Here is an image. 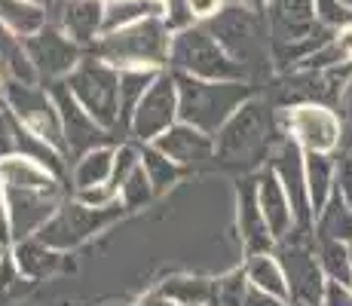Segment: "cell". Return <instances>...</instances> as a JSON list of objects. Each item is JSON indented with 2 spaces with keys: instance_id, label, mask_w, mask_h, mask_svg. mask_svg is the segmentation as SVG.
I'll return each instance as SVG.
<instances>
[{
  "instance_id": "1",
  "label": "cell",
  "mask_w": 352,
  "mask_h": 306,
  "mask_svg": "<svg viewBox=\"0 0 352 306\" xmlns=\"http://www.w3.org/2000/svg\"><path fill=\"white\" fill-rule=\"evenodd\" d=\"M181 95V120L218 135V129L252 98V86L245 80H202L190 74H175Z\"/></svg>"
},
{
  "instance_id": "2",
  "label": "cell",
  "mask_w": 352,
  "mask_h": 306,
  "mask_svg": "<svg viewBox=\"0 0 352 306\" xmlns=\"http://www.w3.org/2000/svg\"><path fill=\"white\" fill-rule=\"evenodd\" d=\"M172 50V31L162 19H144L129 28L107 31L92 43V56L111 61L113 67H162L168 65Z\"/></svg>"
},
{
  "instance_id": "3",
  "label": "cell",
  "mask_w": 352,
  "mask_h": 306,
  "mask_svg": "<svg viewBox=\"0 0 352 306\" xmlns=\"http://www.w3.org/2000/svg\"><path fill=\"white\" fill-rule=\"evenodd\" d=\"M273 120L267 113V105L257 98H248L214 135V156L230 166L252 168L273 156Z\"/></svg>"
},
{
  "instance_id": "4",
  "label": "cell",
  "mask_w": 352,
  "mask_h": 306,
  "mask_svg": "<svg viewBox=\"0 0 352 306\" xmlns=\"http://www.w3.org/2000/svg\"><path fill=\"white\" fill-rule=\"evenodd\" d=\"M168 71L202 80H245V67L218 43L208 25H190V28L172 34Z\"/></svg>"
},
{
  "instance_id": "5",
  "label": "cell",
  "mask_w": 352,
  "mask_h": 306,
  "mask_svg": "<svg viewBox=\"0 0 352 306\" xmlns=\"http://www.w3.org/2000/svg\"><path fill=\"white\" fill-rule=\"evenodd\" d=\"M67 89L74 98L86 107L104 129L123 126V111H120V71L111 61L98 56H83L77 67L65 77Z\"/></svg>"
},
{
  "instance_id": "6",
  "label": "cell",
  "mask_w": 352,
  "mask_h": 306,
  "mask_svg": "<svg viewBox=\"0 0 352 306\" xmlns=\"http://www.w3.org/2000/svg\"><path fill=\"white\" fill-rule=\"evenodd\" d=\"M276 254H279L282 267L288 276V294L294 306H319L324 294V276L319 254H316V233L313 230L297 227L291 236L276 242Z\"/></svg>"
},
{
  "instance_id": "7",
  "label": "cell",
  "mask_w": 352,
  "mask_h": 306,
  "mask_svg": "<svg viewBox=\"0 0 352 306\" xmlns=\"http://www.w3.org/2000/svg\"><path fill=\"white\" fill-rule=\"evenodd\" d=\"M3 105L10 113L22 122L28 132L40 135L43 141L56 144L65 151V132H62V117H58V105L50 89L40 83H19V80H6L3 92H0Z\"/></svg>"
},
{
  "instance_id": "8",
  "label": "cell",
  "mask_w": 352,
  "mask_h": 306,
  "mask_svg": "<svg viewBox=\"0 0 352 306\" xmlns=\"http://www.w3.org/2000/svg\"><path fill=\"white\" fill-rule=\"evenodd\" d=\"M282 132L307 153H334L343 144V120L331 105L300 101L282 111Z\"/></svg>"
},
{
  "instance_id": "9",
  "label": "cell",
  "mask_w": 352,
  "mask_h": 306,
  "mask_svg": "<svg viewBox=\"0 0 352 306\" xmlns=\"http://www.w3.org/2000/svg\"><path fill=\"white\" fill-rule=\"evenodd\" d=\"M178 120H181L178 80H175V71H160V77L151 83L144 98L135 105L126 129L135 138V144H151Z\"/></svg>"
},
{
  "instance_id": "10",
  "label": "cell",
  "mask_w": 352,
  "mask_h": 306,
  "mask_svg": "<svg viewBox=\"0 0 352 306\" xmlns=\"http://www.w3.org/2000/svg\"><path fill=\"white\" fill-rule=\"evenodd\" d=\"M117 212H126V208L123 206H117V208H89L77 199H67V202L58 206V212L50 217V223H46L37 236L46 245H52V248L71 251V248H77V245H83L86 239H92L98 230H104L107 223L113 221Z\"/></svg>"
},
{
  "instance_id": "11",
  "label": "cell",
  "mask_w": 352,
  "mask_h": 306,
  "mask_svg": "<svg viewBox=\"0 0 352 306\" xmlns=\"http://www.w3.org/2000/svg\"><path fill=\"white\" fill-rule=\"evenodd\" d=\"M208 31L218 37V43L239 61L248 71V65H254L257 58L267 52V37H263L261 19L257 10L236 3L230 10H221L214 19H208Z\"/></svg>"
},
{
  "instance_id": "12",
  "label": "cell",
  "mask_w": 352,
  "mask_h": 306,
  "mask_svg": "<svg viewBox=\"0 0 352 306\" xmlns=\"http://www.w3.org/2000/svg\"><path fill=\"white\" fill-rule=\"evenodd\" d=\"M25 46H28V56L34 61V71H37L40 83L65 80L83 61V43H77L71 34L52 22L25 40Z\"/></svg>"
},
{
  "instance_id": "13",
  "label": "cell",
  "mask_w": 352,
  "mask_h": 306,
  "mask_svg": "<svg viewBox=\"0 0 352 306\" xmlns=\"http://www.w3.org/2000/svg\"><path fill=\"white\" fill-rule=\"evenodd\" d=\"M50 92L58 105V117H62V132H65V153L67 156L77 160L80 153L92 151V147L107 144L111 129L101 126V122L92 117L77 98H74V92L67 89L65 80H56V83L50 86Z\"/></svg>"
},
{
  "instance_id": "14",
  "label": "cell",
  "mask_w": 352,
  "mask_h": 306,
  "mask_svg": "<svg viewBox=\"0 0 352 306\" xmlns=\"http://www.w3.org/2000/svg\"><path fill=\"white\" fill-rule=\"evenodd\" d=\"M270 168L285 187L291 206H294V217L300 230H313V206H309V190H307V162H303V147L291 141L288 135L276 144Z\"/></svg>"
},
{
  "instance_id": "15",
  "label": "cell",
  "mask_w": 352,
  "mask_h": 306,
  "mask_svg": "<svg viewBox=\"0 0 352 306\" xmlns=\"http://www.w3.org/2000/svg\"><path fill=\"white\" fill-rule=\"evenodd\" d=\"M46 16L77 43L92 46L104 31V0H46Z\"/></svg>"
},
{
  "instance_id": "16",
  "label": "cell",
  "mask_w": 352,
  "mask_h": 306,
  "mask_svg": "<svg viewBox=\"0 0 352 306\" xmlns=\"http://www.w3.org/2000/svg\"><path fill=\"white\" fill-rule=\"evenodd\" d=\"M6 202L12 217V242H16L37 236L65 199L62 193H46V190H6Z\"/></svg>"
},
{
  "instance_id": "17",
  "label": "cell",
  "mask_w": 352,
  "mask_h": 306,
  "mask_svg": "<svg viewBox=\"0 0 352 306\" xmlns=\"http://www.w3.org/2000/svg\"><path fill=\"white\" fill-rule=\"evenodd\" d=\"M236 230H239V242L248 254H261V251L276 248V236L270 230L267 217L257 202V181H242L236 190Z\"/></svg>"
},
{
  "instance_id": "18",
  "label": "cell",
  "mask_w": 352,
  "mask_h": 306,
  "mask_svg": "<svg viewBox=\"0 0 352 306\" xmlns=\"http://www.w3.org/2000/svg\"><path fill=\"white\" fill-rule=\"evenodd\" d=\"M153 147H160L168 160H175L178 166H199L208 156H214V135L202 132V129L190 126V122L178 120L175 126H168L157 141H151Z\"/></svg>"
},
{
  "instance_id": "19",
  "label": "cell",
  "mask_w": 352,
  "mask_h": 306,
  "mask_svg": "<svg viewBox=\"0 0 352 306\" xmlns=\"http://www.w3.org/2000/svg\"><path fill=\"white\" fill-rule=\"evenodd\" d=\"M257 202H261V212L267 217L270 230H273L276 242L285 239L297 230V217H294V206H291L285 187H282V181L276 178L273 168H263L261 175H257Z\"/></svg>"
},
{
  "instance_id": "20",
  "label": "cell",
  "mask_w": 352,
  "mask_h": 306,
  "mask_svg": "<svg viewBox=\"0 0 352 306\" xmlns=\"http://www.w3.org/2000/svg\"><path fill=\"white\" fill-rule=\"evenodd\" d=\"M0 184L6 190H46V193H62V178L43 162L31 160L25 153H10L0 160Z\"/></svg>"
},
{
  "instance_id": "21",
  "label": "cell",
  "mask_w": 352,
  "mask_h": 306,
  "mask_svg": "<svg viewBox=\"0 0 352 306\" xmlns=\"http://www.w3.org/2000/svg\"><path fill=\"white\" fill-rule=\"evenodd\" d=\"M10 261L19 278L37 282V278L56 273V267L62 263V251L46 245L40 236H28V239H16L10 245Z\"/></svg>"
},
{
  "instance_id": "22",
  "label": "cell",
  "mask_w": 352,
  "mask_h": 306,
  "mask_svg": "<svg viewBox=\"0 0 352 306\" xmlns=\"http://www.w3.org/2000/svg\"><path fill=\"white\" fill-rule=\"evenodd\" d=\"M303 162H307V190H309V206H313V221H316V215L337 193V166H340V160H334V153L303 151Z\"/></svg>"
},
{
  "instance_id": "23",
  "label": "cell",
  "mask_w": 352,
  "mask_h": 306,
  "mask_svg": "<svg viewBox=\"0 0 352 306\" xmlns=\"http://www.w3.org/2000/svg\"><path fill=\"white\" fill-rule=\"evenodd\" d=\"M242 270H245L252 288L291 300V294H288V276H285V267H282V261H279V254H276V251L248 254V261H245V267H242Z\"/></svg>"
},
{
  "instance_id": "24",
  "label": "cell",
  "mask_w": 352,
  "mask_h": 306,
  "mask_svg": "<svg viewBox=\"0 0 352 306\" xmlns=\"http://www.w3.org/2000/svg\"><path fill=\"white\" fill-rule=\"evenodd\" d=\"M0 71L6 80H19V83H40L34 61L28 56L25 37H19L16 31H10L0 22Z\"/></svg>"
},
{
  "instance_id": "25",
  "label": "cell",
  "mask_w": 352,
  "mask_h": 306,
  "mask_svg": "<svg viewBox=\"0 0 352 306\" xmlns=\"http://www.w3.org/2000/svg\"><path fill=\"white\" fill-rule=\"evenodd\" d=\"M0 22L28 40L50 25V16H46V3L40 0H0Z\"/></svg>"
},
{
  "instance_id": "26",
  "label": "cell",
  "mask_w": 352,
  "mask_h": 306,
  "mask_svg": "<svg viewBox=\"0 0 352 306\" xmlns=\"http://www.w3.org/2000/svg\"><path fill=\"white\" fill-rule=\"evenodd\" d=\"M166 0H104V31H120L144 19H162Z\"/></svg>"
},
{
  "instance_id": "27",
  "label": "cell",
  "mask_w": 352,
  "mask_h": 306,
  "mask_svg": "<svg viewBox=\"0 0 352 306\" xmlns=\"http://www.w3.org/2000/svg\"><path fill=\"white\" fill-rule=\"evenodd\" d=\"M113 153H117V147H111V144H98V147H92V151L80 153L77 160H74V168H71L74 190L111 181V175H113Z\"/></svg>"
},
{
  "instance_id": "28",
  "label": "cell",
  "mask_w": 352,
  "mask_h": 306,
  "mask_svg": "<svg viewBox=\"0 0 352 306\" xmlns=\"http://www.w3.org/2000/svg\"><path fill=\"white\" fill-rule=\"evenodd\" d=\"M316 236L322 239H340V242H352V208L346 206L340 193H334L328 199V206L316 215L313 221Z\"/></svg>"
},
{
  "instance_id": "29",
  "label": "cell",
  "mask_w": 352,
  "mask_h": 306,
  "mask_svg": "<svg viewBox=\"0 0 352 306\" xmlns=\"http://www.w3.org/2000/svg\"><path fill=\"white\" fill-rule=\"evenodd\" d=\"M157 77H160L157 67H120V111H123V126H129L135 105L144 98V92L151 89V83Z\"/></svg>"
},
{
  "instance_id": "30",
  "label": "cell",
  "mask_w": 352,
  "mask_h": 306,
  "mask_svg": "<svg viewBox=\"0 0 352 306\" xmlns=\"http://www.w3.org/2000/svg\"><path fill=\"white\" fill-rule=\"evenodd\" d=\"M316 254H319V263H322L324 276L334 278V282L352 285V251H349V242L322 239V236H316Z\"/></svg>"
},
{
  "instance_id": "31",
  "label": "cell",
  "mask_w": 352,
  "mask_h": 306,
  "mask_svg": "<svg viewBox=\"0 0 352 306\" xmlns=\"http://www.w3.org/2000/svg\"><path fill=\"white\" fill-rule=\"evenodd\" d=\"M141 166H144L151 184L157 187V193L166 190V187H172V184L181 178V172H184V166H178L175 160H168V156L153 144H141Z\"/></svg>"
},
{
  "instance_id": "32",
  "label": "cell",
  "mask_w": 352,
  "mask_h": 306,
  "mask_svg": "<svg viewBox=\"0 0 352 306\" xmlns=\"http://www.w3.org/2000/svg\"><path fill=\"white\" fill-rule=\"evenodd\" d=\"M162 291L181 306H208L214 297V282H206V278H172V282L162 285Z\"/></svg>"
},
{
  "instance_id": "33",
  "label": "cell",
  "mask_w": 352,
  "mask_h": 306,
  "mask_svg": "<svg viewBox=\"0 0 352 306\" xmlns=\"http://www.w3.org/2000/svg\"><path fill=\"white\" fill-rule=\"evenodd\" d=\"M120 206L126 208V212H135V208H144L147 202L157 196V187L151 184V178H147L144 166H138L129 178L120 184Z\"/></svg>"
},
{
  "instance_id": "34",
  "label": "cell",
  "mask_w": 352,
  "mask_h": 306,
  "mask_svg": "<svg viewBox=\"0 0 352 306\" xmlns=\"http://www.w3.org/2000/svg\"><path fill=\"white\" fill-rule=\"evenodd\" d=\"M248 288H252V282H248L245 270H233V273L221 276L218 282H214L212 303H218V306H242L245 303Z\"/></svg>"
},
{
  "instance_id": "35",
  "label": "cell",
  "mask_w": 352,
  "mask_h": 306,
  "mask_svg": "<svg viewBox=\"0 0 352 306\" xmlns=\"http://www.w3.org/2000/svg\"><path fill=\"white\" fill-rule=\"evenodd\" d=\"M74 199L83 202V206H89V208H117L120 206V190L113 187L111 181L107 184H92V187L74 190Z\"/></svg>"
},
{
  "instance_id": "36",
  "label": "cell",
  "mask_w": 352,
  "mask_h": 306,
  "mask_svg": "<svg viewBox=\"0 0 352 306\" xmlns=\"http://www.w3.org/2000/svg\"><path fill=\"white\" fill-rule=\"evenodd\" d=\"M138 166H141V147H135V144H120L117 153H113V175H111V184H113V187H120V184H123Z\"/></svg>"
},
{
  "instance_id": "37",
  "label": "cell",
  "mask_w": 352,
  "mask_h": 306,
  "mask_svg": "<svg viewBox=\"0 0 352 306\" xmlns=\"http://www.w3.org/2000/svg\"><path fill=\"white\" fill-rule=\"evenodd\" d=\"M162 22H166V28L172 34L190 28L196 25V16L190 10V0H166V12H162Z\"/></svg>"
},
{
  "instance_id": "38",
  "label": "cell",
  "mask_w": 352,
  "mask_h": 306,
  "mask_svg": "<svg viewBox=\"0 0 352 306\" xmlns=\"http://www.w3.org/2000/svg\"><path fill=\"white\" fill-rule=\"evenodd\" d=\"M10 153H16V117L0 98V160Z\"/></svg>"
},
{
  "instance_id": "39",
  "label": "cell",
  "mask_w": 352,
  "mask_h": 306,
  "mask_svg": "<svg viewBox=\"0 0 352 306\" xmlns=\"http://www.w3.org/2000/svg\"><path fill=\"white\" fill-rule=\"evenodd\" d=\"M319 306H352V285H343V282L328 278V282H324V294H322Z\"/></svg>"
},
{
  "instance_id": "40",
  "label": "cell",
  "mask_w": 352,
  "mask_h": 306,
  "mask_svg": "<svg viewBox=\"0 0 352 306\" xmlns=\"http://www.w3.org/2000/svg\"><path fill=\"white\" fill-rule=\"evenodd\" d=\"M12 245V217H10V202H6V190L0 184V248Z\"/></svg>"
},
{
  "instance_id": "41",
  "label": "cell",
  "mask_w": 352,
  "mask_h": 306,
  "mask_svg": "<svg viewBox=\"0 0 352 306\" xmlns=\"http://www.w3.org/2000/svg\"><path fill=\"white\" fill-rule=\"evenodd\" d=\"M337 193L346 199V206L352 208V160H346L337 166Z\"/></svg>"
},
{
  "instance_id": "42",
  "label": "cell",
  "mask_w": 352,
  "mask_h": 306,
  "mask_svg": "<svg viewBox=\"0 0 352 306\" xmlns=\"http://www.w3.org/2000/svg\"><path fill=\"white\" fill-rule=\"evenodd\" d=\"M190 10H193L196 19L208 22V19H214L221 10H224V0H190Z\"/></svg>"
},
{
  "instance_id": "43",
  "label": "cell",
  "mask_w": 352,
  "mask_h": 306,
  "mask_svg": "<svg viewBox=\"0 0 352 306\" xmlns=\"http://www.w3.org/2000/svg\"><path fill=\"white\" fill-rule=\"evenodd\" d=\"M135 306H181V303H175L172 300V297H168L166 294V291H153V294H147V297H141V300L138 303H135Z\"/></svg>"
},
{
  "instance_id": "44",
  "label": "cell",
  "mask_w": 352,
  "mask_h": 306,
  "mask_svg": "<svg viewBox=\"0 0 352 306\" xmlns=\"http://www.w3.org/2000/svg\"><path fill=\"white\" fill-rule=\"evenodd\" d=\"M340 111L343 117L352 122V71H349V80H346V89H343V98H340Z\"/></svg>"
},
{
  "instance_id": "45",
  "label": "cell",
  "mask_w": 352,
  "mask_h": 306,
  "mask_svg": "<svg viewBox=\"0 0 352 306\" xmlns=\"http://www.w3.org/2000/svg\"><path fill=\"white\" fill-rule=\"evenodd\" d=\"M242 6H248V10H257V12H263L267 6H273V0H239Z\"/></svg>"
},
{
  "instance_id": "46",
  "label": "cell",
  "mask_w": 352,
  "mask_h": 306,
  "mask_svg": "<svg viewBox=\"0 0 352 306\" xmlns=\"http://www.w3.org/2000/svg\"><path fill=\"white\" fill-rule=\"evenodd\" d=\"M3 86H6V77H3V71H0V92H3Z\"/></svg>"
},
{
  "instance_id": "47",
  "label": "cell",
  "mask_w": 352,
  "mask_h": 306,
  "mask_svg": "<svg viewBox=\"0 0 352 306\" xmlns=\"http://www.w3.org/2000/svg\"><path fill=\"white\" fill-rule=\"evenodd\" d=\"M3 251H6V248H0V263H3V257H6V254H3Z\"/></svg>"
},
{
  "instance_id": "48",
  "label": "cell",
  "mask_w": 352,
  "mask_h": 306,
  "mask_svg": "<svg viewBox=\"0 0 352 306\" xmlns=\"http://www.w3.org/2000/svg\"><path fill=\"white\" fill-rule=\"evenodd\" d=\"M349 160H352V151H349Z\"/></svg>"
}]
</instances>
